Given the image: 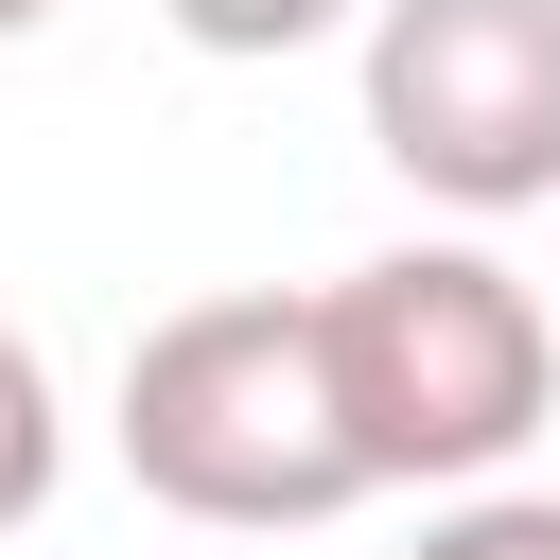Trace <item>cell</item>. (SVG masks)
I'll list each match as a JSON object with an SVG mask.
<instances>
[{
	"mask_svg": "<svg viewBox=\"0 0 560 560\" xmlns=\"http://www.w3.org/2000/svg\"><path fill=\"white\" fill-rule=\"evenodd\" d=\"M52 472H70V420H52V368H35V332H0V542L52 508Z\"/></svg>",
	"mask_w": 560,
	"mask_h": 560,
	"instance_id": "cell-4",
	"label": "cell"
},
{
	"mask_svg": "<svg viewBox=\"0 0 560 560\" xmlns=\"http://www.w3.org/2000/svg\"><path fill=\"white\" fill-rule=\"evenodd\" d=\"M368 158L472 228L560 210V0H368Z\"/></svg>",
	"mask_w": 560,
	"mask_h": 560,
	"instance_id": "cell-3",
	"label": "cell"
},
{
	"mask_svg": "<svg viewBox=\"0 0 560 560\" xmlns=\"http://www.w3.org/2000/svg\"><path fill=\"white\" fill-rule=\"evenodd\" d=\"M402 560H560V490H455Z\"/></svg>",
	"mask_w": 560,
	"mask_h": 560,
	"instance_id": "cell-6",
	"label": "cell"
},
{
	"mask_svg": "<svg viewBox=\"0 0 560 560\" xmlns=\"http://www.w3.org/2000/svg\"><path fill=\"white\" fill-rule=\"evenodd\" d=\"M122 472L175 525L280 542V525H350L385 472L332 402V332L315 298H192L122 350Z\"/></svg>",
	"mask_w": 560,
	"mask_h": 560,
	"instance_id": "cell-1",
	"label": "cell"
},
{
	"mask_svg": "<svg viewBox=\"0 0 560 560\" xmlns=\"http://www.w3.org/2000/svg\"><path fill=\"white\" fill-rule=\"evenodd\" d=\"M192 52H228V70H262V52H315V35H350L368 0H158Z\"/></svg>",
	"mask_w": 560,
	"mask_h": 560,
	"instance_id": "cell-5",
	"label": "cell"
},
{
	"mask_svg": "<svg viewBox=\"0 0 560 560\" xmlns=\"http://www.w3.org/2000/svg\"><path fill=\"white\" fill-rule=\"evenodd\" d=\"M35 18H52V0H0V35H35Z\"/></svg>",
	"mask_w": 560,
	"mask_h": 560,
	"instance_id": "cell-7",
	"label": "cell"
},
{
	"mask_svg": "<svg viewBox=\"0 0 560 560\" xmlns=\"http://www.w3.org/2000/svg\"><path fill=\"white\" fill-rule=\"evenodd\" d=\"M315 332H332V402L385 490H490L560 402V315L490 245H385L315 280Z\"/></svg>",
	"mask_w": 560,
	"mask_h": 560,
	"instance_id": "cell-2",
	"label": "cell"
}]
</instances>
